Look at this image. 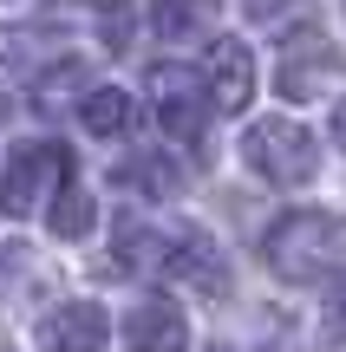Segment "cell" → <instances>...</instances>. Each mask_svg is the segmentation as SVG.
Returning <instances> with one entry per match:
<instances>
[{
    "label": "cell",
    "instance_id": "cell-1",
    "mask_svg": "<svg viewBox=\"0 0 346 352\" xmlns=\"http://www.w3.org/2000/svg\"><path fill=\"white\" fill-rule=\"evenodd\" d=\"M340 222L327 209H294L281 215V222L268 228V241H261V254H268V267L288 280V287H307V280H321L327 267L340 261Z\"/></svg>",
    "mask_w": 346,
    "mask_h": 352
},
{
    "label": "cell",
    "instance_id": "cell-2",
    "mask_svg": "<svg viewBox=\"0 0 346 352\" xmlns=\"http://www.w3.org/2000/svg\"><path fill=\"white\" fill-rule=\"evenodd\" d=\"M242 164L274 189H307L321 176V144L294 118H261V124L242 131Z\"/></svg>",
    "mask_w": 346,
    "mask_h": 352
},
{
    "label": "cell",
    "instance_id": "cell-3",
    "mask_svg": "<svg viewBox=\"0 0 346 352\" xmlns=\"http://www.w3.org/2000/svg\"><path fill=\"white\" fill-rule=\"evenodd\" d=\"M65 183H72V157H65L59 144H20L13 164H7V176H0V209H7L13 222L46 215Z\"/></svg>",
    "mask_w": 346,
    "mask_h": 352
},
{
    "label": "cell",
    "instance_id": "cell-4",
    "mask_svg": "<svg viewBox=\"0 0 346 352\" xmlns=\"http://www.w3.org/2000/svg\"><path fill=\"white\" fill-rule=\"evenodd\" d=\"M151 104H157V124H164V138L177 144H196L209 124V111H216V98H209V78L196 72V65L170 59L151 72Z\"/></svg>",
    "mask_w": 346,
    "mask_h": 352
},
{
    "label": "cell",
    "instance_id": "cell-5",
    "mask_svg": "<svg viewBox=\"0 0 346 352\" xmlns=\"http://www.w3.org/2000/svg\"><path fill=\"white\" fill-rule=\"evenodd\" d=\"M33 346L39 352H105L111 346V314L98 300H59L33 320Z\"/></svg>",
    "mask_w": 346,
    "mask_h": 352
},
{
    "label": "cell",
    "instance_id": "cell-6",
    "mask_svg": "<svg viewBox=\"0 0 346 352\" xmlns=\"http://www.w3.org/2000/svg\"><path fill=\"white\" fill-rule=\"evenodd\" d=\"M177 241H183V228H170V222H118L111 261L125 267V274H164V280H170Z\"/></svg>",
    "mask_w": 346,
    "mask_h": 352
},
{
    "label": "cell",
    "instance_id": "cell-7",
    "mask_svg": "<svg viewBox=\"0 0 346 352\" xmlns=\"http://www.w3.org/2000/svg\"><path fill=\"white\" fill-rule=\"evenodd\" d=\"M340 65H346L340 52L327 46V39H314V33H307V39H294V46H288V59H281V65H274V85H281V98H294V104H301V98H321V91L340 78Z\"/></svg>",
    "mask_w": 346,
    "mask_h": 352
},
{
    "label": "cell",
    "instance_id": "cell-8",
    "mask_svg": "<svg viewBox=\"0 0 346 352\" xmlns=\"http://www.w3.org/2000/svg\"><path fill=\"white\" fill-rule=\"evenodd\" d=\"M209 98H216V111H242L248 98H255V52L242 46V39H216L209 46Z\"/></svg>",
    "mask_w": 346,
    "mask_h": 352
},
{
    "label": "cell",
    "instance_id": "cell-9",
    "mask_svg": "<svg viewBox=\"0 0 346 352\" xmlns=\"http://www.w3.org/2000/svg\"><path fill=\"white\" fill-rule=\"evenodd\" d=\"M125 346L131 352H190V327L170 300H144L125 314Z\"/></svg>",
    "mask_w": 346,
    "mask_h": 352
},
{
    "label": "cell",
    "instance_id": "cell-10",
    "mask_svg": "<svg viewBox=\"0 0 346 352\" xmlns=\"http://www.w3.org/2000/svg\"><path fill=\"white\" fill-rule=\"evenodd\" d=\"M170 280L190 294H222L229 287V267H222V248L203 235V228H183L177 241V261H170Z\"/></svg>",
    "mask_w": 346,
    "mask_h": 352
},
{
    "label": "cell",
    "instance_id": "cell-11",
    "mask_svg": "<svg viewBox=\"0 0 346 352\" xmlns=\"http://www.w3.org/2000/svg\"><path fill=\"white\" fill-rule=\"evenodd\" d=\"M111 183H125V189H138V196H177L183 189V170L170 164L164 151H131L125 164H111Z\"/></svg>",
    "mask_w": 346,
    "mask_h": 352
},
{
    "label": "cell",
    "instance_id": "cell-12",
    "mask_svg": "<svg viewBox=\"0 0 346 352\" xmlns=\"http://www.w3.org/2000/svg\"><path fill=\"white\" fill-rule=\"evenodd\" d=\"M151 26L164 39H209L222 26V0H157Z\"/></svg>",
    "mask_w": 346,
    "mask_h": 352
},
{
    "label": "cell",
    "instance_id": "cell-13",
    "mask_svg": "<svg viewBox=\"0 0 346 352\" xmlns=\"http://www.w3.org/2000/svg\"><path fill=\"white\" fill-rule=\"evenodd\" d=\"M46 59H65L59 26H0V65H46Z\"/></svg>",
    "mask_w": 346,
    "mask_h": 352
},
{
    "label": "cell",
    "instance_id": "cell-14",
    "mask_svg": "<svg viewBox=\"0 0 346 352\" xmlns=\"http://www.w3.org/2000/svg\"><path fill=\"white\" fill-rule=\"evenodd\" d=\"M131 118H138V104H131V91H118V85H98V91L78 98V124H85L91 138H125Z\"/></svg>",
    "mask_w": 346,
    "mask_h": 352
},
{
    "label": "cell",
    "instance_id": "cell-15",
    "mask_svg": "<svg viewBox=\"0 0 346 352\" xmlns=\"http://www.w3.org/2000/svg\"><path fill=\"white\" fill-rule=\"evenodd\" d=\"M46 228H52L59 241H85L91 228H98V209H91V196H85L78 183H65L59 196H52V209H46Z\"/></svg>",
    "mask_w": 346,
    "mask_h": 352
},
{
    "label": "cell",
    "instance_id": "cell-16",
    "mask_svg": "<svg viewBox=\"0 0 346 352\" xmlns=\"http://www.w3.org/2000/svg\"><path fill=\"white\" fill-rule=\"evenodd\" d=\"M72 98H85V59H52V72L33 85V104L39 111H59Z\"/></svg>",
    "mask_w": 346,
    "mask_h": 352
},
{
    "label": "cell",
    "instance_id": "cell-17",
    "mask_svg": "<svg viewBox=\"0 0 346 352\" xmlns=\"http://www.w3.org/2000/svg\"><path fill=\"white\" fill-rule=\"evenodd\" d=\"M321 327H327V340H346V274L327 287V314H321Z\"/></svg>",
    "mask_w": 346,
    "mask_h": 352
},
{
    "label": "cell",
    "instance_id": "cell-18",
    "mask_svg": "<svg viewBox=\"0 0 346 352\" xmlns=\"http://www.w3.org/2000/svg\"><path fill=\"white\" fill-rule=\"evenodd\" d=\"M334 144H340V151H346V98L334 104Z\"/></svg>",
    "mask_w": 346,
    "mask_h": 352
},
{
    "label": "cell",
    "instance_id": "cell-19",
    "mask_svg": "<svg viewBox=\"0 0 346 352\" xmlns=\"http://www.w3.org/2000/svg\"><path fill=\"white\" fill-rule=\"evenodd\" d=\"M13 7H26V0H13Z\"/></svg>",
    "mask_w": 346,
    "mask_h": 352
}]
</instances>
